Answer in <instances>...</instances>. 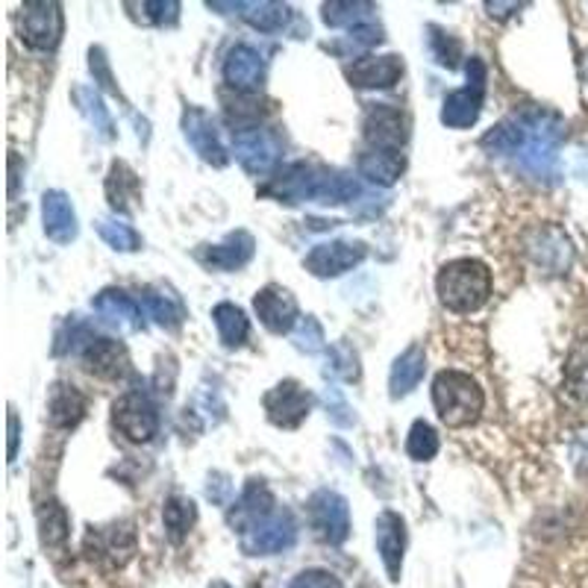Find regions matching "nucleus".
Segmentation results:
<instances>
[{
  "mask_svg": "<svg viewBox=\"0 0 588 588\" xmlns=\"http://www.w3.org/2000/svg\"><path fill=\"white\" fill-rule=\"evenodd\" d=\"M562 135H565V124L559 116L544 112V109H526L491 127L480 144L489 153L515 156L526 174H533L535 179H547L556 174Z\"/></svg>",
  "mask_w": 588,
  "mask_h": 588,
  "instance_id": "f257e3e1",
  "label": "nucleus"
},
{
  "mask_svg": "<svg viewBox=\"0 0 588 588\" xmlns=\"http://www.w3.org/2000/svg\"><path fill=\"white\" fill-rule=\"evenodd\" d=\"M262 195L276 197L283 204H304V200L348 204L359 195V183L345 174H336V171L313 168L306 162H297V165H288L271 186L262 188Z\"/></svg>",
  "mask_w": 588,
  "mask_h": 588,
  "instance_id": "f03ea898",
  "label": "nucleus"
},
{
  "mask_svg": "<svg viewBox=\"0 0 588 588\" xmlns=\"http://www.w3.org/2000/svg\"><path fill=\"white\" fill-rule=\"evenodd\" d=\"M438 301L450 313H473L491 294V271L480 259H456L447 262L436 276Z\"/></svg>",
  "mask_w": 588,
  "mask_h": 588,
  "instance_id": "7ed1b4c3",
  "label": "nucleus"
},
{
  "mask_svg": "<svg viewBox=\"0 0 588 588\" xmlns=\"http://www.w3.org/2000/svg\"><path fill=\"white\" fill-rule=\"evenodd\" d=\"M482 389L462 371H442L433 383V406L447 427H471L482 412Z\"/></svg>",
  "mask_w": 588,
  "mask_h": 588,
  "instance_id": "20e7f679",
  "label": "nucleus"
},
{
  "mask_svg": "<svg viewBox=\"0 0 588 588\" xmlns=\"http://www.w3.org/2000/svg\"><path fill=\"white\" fill-rule=\"evenodd\" d=\"M482 91H486V65L480 56H471L468 63V86L465 89L450 91L442 107V124L465 130V127L477 124L482 109Z\"/></svg>",
  "mask_w": 588,
  "mask_h": 588,
  "instance_id": "39448f33",
  "label": "nucleus"
},
{
  "mask_svg": "<svg viewBox=\"0 0 588 588\" xmlns=\"http://www.w3.org/2000/svg\"><path fill=\"white\" fill-rule=\"evenodd\" d=\"M63 7L54 0H30L21 7V39L33 51H54L63 39Z\"/></svg>",
  "mask_w": 588,
  "mask_h": 588,
  "instance_id": "423d86ee",
  "label": "nucleus"
},
{
  "mask_svg": "<svg viewBox=\"0 0 588 588\" xmlns=\"http://www.w3.org/2000/svg\"><path fill=\"white\" fill-rule=\"evenodd\" d=\"M112 424H116L121 436L142 445V442H151L156 436L160 415H156V406H153L148 394L127 392L112 403Z\"/></svg>",
  "mask_w": 588,
  "mask_h": 588,
  "instance_id": "0eeeda50",
  "label": "nucleus"
},
{
  "mask_svg": "<svg viewBox=\"0 0 588 588\" xmlns=\"http://www.w3.org/2000/svg\"><path fill=\"white\" fill-rule=\"evenodd\" d=\"M262 406H265L268 421H271L274 427L297 429L309 418V412H313V394L306 392L301 383L285 380V383L274 385L271 392H265Z\"/></svg>",
  "mask_w": 588,
  "mask_h": 588,
  "instance_id": "6e6552de",
  "label": "nucleus"
},
{
  "mask_svg": "<svg viewBox=\"0 0 588 588\" xmlns=\"http://www.w3.org/2000/svg\"><path fill=\"white\" fill-rule=\"evenodd\" d=\"M232 153H236V160L241 162V168L248 174L262 177L268 171H274L283 148H280L274 133H268L262 127H248V130L232 133Z\"/></svg>",
  "mask_w": 588,
  "mask_h": 588,
  "instance_id": "1a4fd4ad",
  "label": "nucleus"
},
{
  "mask_svg": "<svg viewBox=\"0 0 588 588\" xmlns=\"http://www.w3.org/2000/svg\"><path fill=\"white\" fill-rule=\"evenodd\" d=\"M362 130H366V142L371 144V151H401L410 139L406 116L392 104H374L368 109Z\"/></svg>",
  "mask_w": 588,
  "mask_h": 588,
  "instance_id": "9d476101",
  "label": "nucleus"
},
{
  "mask_svg": "<svg viewBox=\"0 0 588 588\" xmlns=\"http://www.w3.org/2000/svg\"><path fill=\"white\" fill-rule=\"evenodd\" d=\"M366 244L362 241H324L309 250L306 257V271L315 276H341L366 259Z\"/></svg>",
  "mask_w": 588,
  "mask_h": 588,
  "instance_id": "9b49d317",
  "label": "nucleus"
},
{
  "mask_svg": "<svg viewBox=\"0 0 588 588\" xmlns=\"http://www.w3.org/2000/svg\"><path fill=\"white\" fill-rule=\"evenodd\" d=\"M309 518H313L315 533L327 538V542L339 544L348 538L350 515H348V500L336 494V491H315L309 500Z\"/></svg>",
  "mask_w": 588,
  "mask_h": 588,
  "instance_id": "f8f14e48",
  "label": "nucleus"
},
{
  "mask_svg": "<svg viewBox=\"0 0 588 588\" xmlns=\"http://www.w3.org/2000/svg\"><path fill=\"white\" fill-rule=\"evenodd\" d=\"M294 542V521L288 512H274V515L262 518L253 526L244 530L241 535V547L250 556H265V553L285 551Z\"/></svg>",
  "mask_w": 588,
  "mask_h": 588,
  "instance_id": "ddd939ff",
  "label": "nucleus"
},
{
  "mask_svg": "<svg viewBox=\"0 0 588 588\" xmlns=\"http://www.w3.org/2000/svg\"><path fill=\"white\" fill-rule=\"evenodd\" d=\"M253 309H257L259 322L265 324L271 333H292L301 322V315H297V301H294V294L283 285H265L262 292H257L253 297Z\"/></svg>",
  "mask_w": 588,
  "mask_h": 588,
  "instance_id": "4468645a",
  "label": "nucleus"
},
{
  "mask_svg": "<svg viewBox=\"0 0 588 588\" xmlns=\"http://www.w3.org/2000/svg\"><path fill=\"white\" fill-rule=\"evenodd\" d=\"M345 77L357 89H392L394 83L403 77L401 56H362L345 68Z\"/></svg>",
  "mask_w": 588,
  "mask_h": 588,
  "instance_id": "2eb2a0df",
  "label": "nucleus"
},
{
  "mask_svg": "<svg viewBox=\"0 0 588 588\" xmlns=\"http://www.w3.org/2000/svg\"><path fill=\"white\" fill-rule=\"evenodd\" d=\"M183 133H186V139L192 142V148L200 153V160L204 162H209L215 168H224V165L230 162V156L224 151L221 139H218V130H215L213 118L206 116L204 109L197 107L186 109V116H183Z\"/></svg>",
  "mask_w": 588,
  "mask_h": 588,
  "instance_id": "dca6fc26",
  "label": "nucleus"
},
{
  "mask_svg": "<svg viewBox=\"0 0 588 588\" xmlns=\"http://www.w3.org/2000/svg\"><path fill=\"white\" fill-rule=\"evenodd\" d=\"M526 250H530V257L535 259V265L547 268L551 274L568 271L570 259H574L570 239L559 227H542V230H535L533 236L526 239Z\"/></svg>",
  "mask_w": 588,
  "mask_h": 588,
  "instance_id": "f3484780",
  "label": "nucleus"
},
{
  "mask_svg": "<svg viewBox=\"0 0 588 588\" xmlns=\"http://www.w3.org/2000/svg\"><path fill=\"white\" fill-rule=\"evenodd\" d=\"M224 80L236 91H259L265 83V63L248 45H236L224 59Z\"/></svg>",
  "mask_w": 588,
  "mask_h": 588,
  "instance_id": "a211bd4d",
  "label": "nucleus"
},
{
  "mask_svg": "<svg viewBox=\"0 0 588 588\" xmlns=\"http://www.w3.org/2000/svg\"><path fill=\"white\" fill-rule=\"evenodd\" d=\"M83 362L89 368V374L100 377V380H121L130 371L127 348L112 339H91L83 348Z\"/></svg>",
  "mask_w": 588,
  "mask_h": 588,
  "instance_id": "6ab92c4d",
  "label": "nucleus"
},
{
  "mask_svg": "<svg viewBox=\"0 0 588 588\" xmlns=\"http://www.w3.org/2000/svg\"><path fill=\"white\" fill-rule=\"evenodd\" d=\"M42 221H45L47 239L56 244H72L77 239V213L65 192H45L42 197Z\"/></svg>",
  "mask_w": 588,
  "mask_h": 588,
  "instance_id": "aec40b11",
  "label": "nucleus"
},
{
  "mask_svg": "<svg viewBox=\"0 0 588 588\" xmlns=\"http://www.w3.org/2000/svg\"><path fill=\"white\" fill-rule=\"evenodd\" d=\"M95 313L104 318V324L116 327L121 333H135L142 327V309L133 297L118 288H107L95 297Z\"/></svg>",
  "mask_w": 588,
  "mask_h": 588,
  "instance_id": "412c9836",
  "label": "nucleus"
},
{
  "mask_svg": "<svg viewBox=\"0 0 588 588\" xmlns=\"http://www.w3.org/2000/svg\"><path fill=\"white\" fill-rule=\"evenodd\" d=\"M253 248H257L253 236L244 230H236L221 244H213L206 253H200V259L215 271H236V268L248 265L250 257H253Z\"/></svg>",
  "mask_w": 588,
  "mask_h": 588,
  "instance_id": "4be33fe9",
  "label": "nucleus"
},
{
  "mask_svg": "<svg viewBox=\"0 0 588 588\" xmlns=\"http://www.w3.org/2000/svg\"><path fill=\"white\" fill-rule=\"evenodd\" d=\"M268 515H274V494L268 491L262 480H250L236 509L230 512V524L239 526V530H248V524L253 526Z\"/></svg>",
  "mask_w": 588,
  "mask_h": 588,
  "instance_id": "5701e85b",
  "label": "nucleus"
},
{
  "mask_svg": "<svg viewBox=\"0 0 588 588\" xmlns=\"http://www.w3.org/2000/svg\"><path fill=\"white\" fill-rule=\"evenodd\" d=\"M403 544H406L403 518L398 512H383V515L377 518V547H380V556H383L392 579H398V570H401Z\"/></svg>",
  "mask_w": 588,
  "mask_h": 588,
  "instance_id": "b1692460",
  "label": "nucleus"
},
{
  "mask_svg": "<svg viewBox=\"0 0 588 588\" xmlns=\"http://www.w3.org/2000/svg\"><path fill=\"white\" fill-rule=\"evenodd\" d=\"M107 197L109 206L116 209V213H130L135 206V200L142 197V183H139V174H135L127 162L116 160L112 162V168L107 174Z\"/></svg>",
  "mask_w": 588,
  "mask_h": 588,
  "instance_id": "393cba45",
  "label": "nucleus"
},
{
  "mask_svg": "<svg viewBox=\"0 0 588 588\" xmlns=\"http://www.w3.org/2000/svg\"><path fill=\"white\" fill-rule=\"evenodd\" d=\"M47 412H51V424L59 429L77 427L86 415V398L77 392V385L56 383L51 389V401H47Z\"/></svg>",
  "mask_w": 588,
  "mask_h": 588,
  "instance_id": "a878e982",
  "label": "nucleus"
},
{
  "mask_svg": "<svg viewBox=\"0 0 588 588\" xmlns=\"http://www.w3.org/2000/svg\"><path fill=\"white\" fill-rule=\"evenodd\" d=\"M424 371H427V359H424V350L418 345H412L394 359L392 374H389V389H392V398H403L410 394L415 385L424 380Z\"/></svg>",
  "mask_w": 588,
  "mask_h": 588,
  "instance_id": "bb28decb",
  "label": "nucleus"
},
{
  "mask_svg": "<svg viewBox=\"0 0 588 588\" xmlns=\"http://www.w3.org/2000/svg\"><path fill=\"white\" fill-rule=\"evenodd\" d=\"M359 174L377 186H394L403 174L401 151H368L359 156Z\"/></svg>",
  "mask_w": 588,
  "mask_h": 588,
  "instance_id": "cd10ccee",
  "label": "nucleus"
},
{
  "mask_svg": "<svg viewBox=\"0 0 588 588\" xmlns=\"http://www.w3.org/2000/svg\"><path fill=\"white\" fill-rule=\"evenodd\" d=\"M374 3H359V0H333V3H324V24L327 28H366V24H374Z\"/></svg>",
  "mask_w": 588,
  "mask_h": 588,
  "instance_id": "c85d7f7f",
  "label": "nucleus"
},
{
  "mask_svg": "<svg viewBox=\"0 0 588 588\" xmlns=\"http://www.w3.org/2000/svg\"><path fill=\"white\" fill-rule=\"evenodd\" d=\"M213 322L218 327V336H221L224 348H241L244 339H248L250 324L248 315L241 313L236 304H218L213 309Z\"/></svg>",
  "mask_w": 588,
  "mask_h": 588,
  "instance_id": "c756f323",
  "label": "nucleus"
},
{
  "mask_svg": "<svg viewBox=\"0 0 588 588\" xmlns=\"http://www.w3.org/2000/svg\"><path fill=\"white\" fill-rule=\"evenodd\" d=\"M74 104L80 107V112L89 118V124L98 130L104 139H116V124H112V116H109V109L104 107V100L95 89L89 86H77L74 89Z\"/></svg>",
  "mask_w": 588,
  "mask_h": 588,
  "instance_id": "7c9ffc66",
  "label": "nucleus"
},
{
  "mask_svg": "<svg viewBox=\"0 0 588 588\" xmlns=\"http://www.w3.org/2000/svg\"><path fill=\"white\" fill-rule=\"evenodd\" d=\"M244 21L259 33H276L285 28V21L292 15V10L285 3H274V0H262V3H244Z\"/></svg>",
  "mask_w": 588,
  "mask_h": 588,
  "instance_id": "2f4dec72",
  "label": "nucleus"
},
{
  "mask_svg": "<svg viewBox=\"0 0 588 588\" xmlns=\"http://www.w3.org/2000/svg\"><path fill=\"white\" fill-rule=\"evenodd\" d=\"M565 385L577 401H588V336L574 341L565 362Z\"/></svg>",
  "mask_w": 588,
  "mask_h": 588,
  "instance_id": "473e14b6",
  "label": "nucleus"
},
{
  "mask_svg": "<svg viewBox=\"0 0 588 588\" xmlns=\"http://www.w3.org/2000/svg\"><path fill=\"white\" fill-rule=\"evenodd\" d=\"M162 518H165V530L171 533V538H174V542H183L188 530H192V524H195L197 509L188 498H171L168 503H165Z\"/></svg>",
  "mask_w": 588,
  "mask_h": 588,
  "instance_id": "72a5a7b5",
  "label": "nucleus"
},
{
  "mask_svg": "<svg viewBox=\"0 0 588 588\" xmlns=\"http://www.w3.org/2000/svg\"><path fill=\"white\" fill-rule=\"evenodd\" d=\"M95 227H98L100 239L107 241L109 248L121 250V253H133V250L142 248L139 232H135L127 221H118V218H98Z\"/></svg>",
  "mask_w": 588,
  "mask_h": 588,
  "instance_id": "f704fd0d",
  "label": "nucleus"
},
{
  "mask_svg": "<svg viewBox=\"0 0 588 588\" xmlns=\"http://www.w3.org/2000/svg\"><path fill=\"white\" fill-rule=\"evenodd\" d=\"M39 526H42V542L45 544H63L68 538V512H65L56 500H47L45 507L39 509Z\"/></svg>",
  "mask_w": 588,
  "mask_h": 588,
  "instance_id": "c9c22d12",
  "label": "nucleus"
},
{
  "mask_svg": "<svg viewBox=\"0 0 588 588\" xmlns=\"http://www.w3.org/2000/svg\"><path fill=\"white\" fill-rule=\"evenodd\" d=\"M406 454H410L415 462H429V459L438 454V433L429 427L427 421H415V424H412L410 438H406Z\"/></svg>",
  "mask_w": 588,
  "mask_h": 588,
  "instance_id": "e433bc0d",
  "label": "nucleus"
},
{
  "mask_svg": "<svg viewBox=\"0 0 588 588\" xmlns=\"http://www.w3.org/2000/svg\"><path fill=\"white\" fill-rule=\"evenodd\" d=\"M142 301H144V309H148L151 318H156V324H162V327L174 330V327L183 324V306H179L174 297H168V294L144 292Z\"/></svg>",
  "mask_w": 588,
  "mask_h": 588,
  "instance_id": "4c0bfd02",
  "label": "nucleus"
},
{
  "mask_svg": "<svg viewBox=\"0 0 588 588\" xmlns=\"http://www.w3.org/2000/svg\"><path fill=\"white\" fill-rule=\"evenodd\" d=\"M133 12V19H139L142 24H171L177 21L179 3L177 0H144V3H127Z\"/></svg>",
  "mask_w": 588,
  "mask_h": 588,
  "instance_id": "58836bf2",
  "label": "nucleus"
},
{
  "mask_svg": "<svg viewBox=\"0 0 588 588\" xmlns=\"http://www.w3.org/2000/svg\"><path fill=\"white\" fill-rule=\"evenodd\" d=\"M429 51L436 56V63L445 65V68H456V65H459V56H462L459 39L450 36V33L442 28H429Z\"/></svg>",
  "mask_w": 588,
  "mask_h": 588,
  "instance_id": "ea45409f",
  "label": "nucleus"
},
{
  "mask_svg": "<svg viewBox=\"0 0 588 588\" xmlns=\"http://www.w3.org/2000/svg\"><path fill=\"white\" fill-rule=\"evenodd\" d=\"M292 339L294 345H297V350H304V353H318V350H324V345H327L322 324L315 322L313 315H306V318L297 322V327L292 330Z\"/></svg>",
  "mask_w": 588,
  "mask_h": 588,
  "instance_id": "a19ab883",
  "label": "nucleus"
},
{
  "mask_svg": "<svg viewBox=\"0 0 588 588\" xmlns=\"http://www.w3.org/2000/svg\"><path fill=\"white\" fill-rule=\"evenodd\" d=\"M89 68H91V74H95V80H98L100 86H104V89L112 91V95H118L116 77H112V72H109L107 54H104L100 47H91V51H89Z\"/></svg>",
  "mask_w": 588,
  "mask_h": 588,
  "instance_id": "79ce46f5",
  "label": "nucleus"
},
{
  "mask_svg": "<svg viewBox=\"0 0 588 588\" xmlns=\"http://www.w3.org/2000/svg\"><path fill=\"white\" fill-rule=\"evenodd\" d=\"M333 362H336V366H333V371L345 377V380H357L359 377L357 353H353L350 348H345V345H336V348H333Z\"/></svg>",
  "mask_w": 588,
  "mask_h": 588,
  "instance_id": "37998d69",
  "label": "nucleus"
},
{
  "mask_svg": "<svg viewBox=\"0 0 588 588\" xmlns=\"http://www.w3.org/2000/svg\"><path fill=\"white\" fill-rule=\"evenodd\" d=\"M206 498L218 503V507H227L232 498V482L227 473H213L209 477V486H206Z\"/></svg>",
  "mask_w": 588,
  "mask_h": 588,
  "instance_id": "c03bdc74",
  "label": "nucleus"
},
{
  "mask_svg": "<svg viewBox=\"0 0 588 588\" xmlns=\"http://www.w3.org/2000/svg\"><path fill=\"white\" fill-rule=\"evenodd\" d=\"M324 401H327V410H330V415H333V421H336V424H341V427H350V424H353L350 406L345 403V398H341L336 389H327Z\"/></svg>",
  "mask_w": 588,
  "mask_h": 588,
  "instance_id": "a18cd8bd",
  "label": "nucleus"
},
{
  "mask_svg": "<svg viewBox=\"0 0 588 588\" xmlns=\"http://www.w3.org/2000/svg\"><path fill=\"white\" fill-rule=\"evenodd\" d=\"M292 588H339V579L333 574H324V570H306L294 579Z\"/></svg>",
  "mask_w": 588,
  "mask_h": 588,
  "instance_id": "49530a36",
  "label": "nucleus"
},
{
  "mask_svg": "<svg viewBox=\"0 0 588 588\" xmlns=\"http://www.w3.org/2000/svg\"><path fill=\"white\" fill-rule=\"evenodd\" d=\"M15 456H19V418L15 412H10V462H15Z\"/></svg>",
  "mask_w": 588,
  "mask_h": 588,
  "instance_id": "de8ad7c7",
  "label": "nucleus"
}]
</instances>
